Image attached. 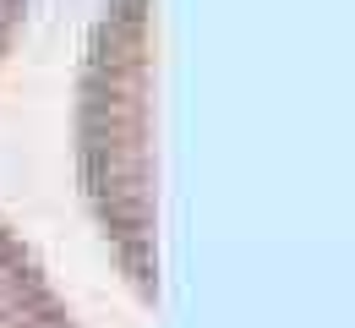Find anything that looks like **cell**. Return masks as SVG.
Wrapping results in <instances>:
<instances>
[{
	"label": "cell",
	"instance_id": "obj_1",
	"mask_svg": "<svg viewBox=\"0 0 355 328\" xmlns=\"http://www.w3.org/2000/svg\"><path fill=\"white\" fill-rule=\"evenodd\" d=\"M0 328H77L33 246L0 219Z\"/></svg>",
	"mask_w": 355,
	"mask_h": 328
},
{
	"label": "cell",
	"instance_id": "obj_2",
	"mask_svg": "<svg viewBox=\"0 0 355 328\" xmlns=\"http://www.w3.org/2000/svg\"><path fill=\"white\" fill-rule=\"evenodd\" d=\"M28 17H33V0H0V71L17 55V39H22Z\"/></svg>",
	"mask_w": 355,
	"mask_h": 328
}]
</instances>
